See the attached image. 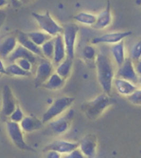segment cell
<instances>
[{
  "instance_id": "obj_40",
  "label": "cell",
  "mask_w": 141,
  "mask_h": 158,
  "mask_svg": "<svg viewBox=\"0 0 141 158\" xmlns=\"http://www.w3.org/2000/svg\"><path fill=\"white\" fill-rule=\"evenodd\" d=\"M19 1L22 3H29V2H31L32 1H33V0H19Z\"/></svg>"
},
{
  "instance_id": "obj_1",
  "label": "cell",
  "mask_w": 141,
  "mask_h": 158,
  "mask_svg": "<svg viewBox=\"0 0 141 158\" xmlns=\"http://www.w3.org/2000/svg\"><path fill=\"white\" fill-rule=\"evenodd\" d=\"M98 81L103 92L110 95L116 74L112 61L103 53L97 54L95 60Z\"/></svg>"
},
{
  "instance_id": "obj_6",
  "label": "cell",
  "mask_w": 141,
  "mask_h": 158,
  "mask_svg": "<svg viewBox=\"0 0 141 158\" xmlns=\"http://www.w3.org/2000/svg\"><path fill=\"white\" fill-rule=\"evenodd\" d=\"M79 31V26L74 23H68L63 27L62 35L66 48L67 57L74 59L75 54V47Z\"/></svg>"
},
{
  "instance_id": "obj_15",
  "label": "cell",
  "mask_w": 141,
  "mask_h": 158,
  "mask_svg": "<svg viewBox=\"0 0 141 158\" xmlns=\"http://www.w3.org/2000/svg\"><path fill=\"white\" fill-rule=\"evenodd\" d=\"M96 16V22L92 27L93 28L96 30H103L108 28L111 24L112 15L109 1H107L106 8Z\"/></svg>"
},
{
  "instance_id": "obj_28",
  "label": "cell",
  "mask_w": 141,
  "mask_h": 158,
  "mask_svg": "<svg viewBox=\"0 0 141 158\" xmlns=\"http://www.w3.org/2000/svg\"><path fill=\"white\" fill-rule=\"evenodd\" d=\"M83 56L88 61H94L96 59L97 54L96 50L93 45H87L83 50Z\"/></svg>"
},
{
  "instance_id": "obj_27",
  "label": "cell",
  "mask_w": 141,
  "mask_h": 158,
  "mask_svg": "<svg viewBox=\"0 0 141 158\" xmlns=\"http://www.w3.org/2000/svg\"><path fill=\"white\" fill-rule=\"evenodd\" d=\"M7 75L13 77H29L31 72H26L18 66L16 63H10L6 66Z\"/></svg>"
},
{
  "instance_id": "obj_36",
  "label": "cell",
  "mask_w": 141,
  "mask_h": 158,
  "mask_svg": "<svg viewBox=\"0 0 141 158\" xmlns=\"http://www.w3.org/2000/svg\"><path fill=\"white\" fill-rule=\"evenodd\" d=\"M135 68L136 70V72L138 74V76H141V59L139 60L135 61Z\"/></svg>"
},
{
  "instance_id": "obj_29",
  "label": "cell",
  "mask_w": 141,
  "mask_h": 158,
  "mask_svg": "<svg viewBox=\"0 0 141 158\" xmlns=\"http://www.w3.org/2000/svg\"><path fill=\"white\" fill-rule=\"evenodd\" d=\"M25 115L22 109L20 106L18 104L17 105L15 109L12 113V114H11L10 117H9V120L12 121L13 122L20 123L22 121Z\"/></svg>"
},
{
  "instance_id": "obj_31",
  "label": "cell",
  "mask_w": 141,
  "mask_h": 158,
  "mask_svg": "<svg viewBox=\"0 0 141 158\" xmlns=\"http://www.w3.org/2000/svg\"><path fill=\"white\" fill-rule=\"evenodd\" d=\"M131 59L133 61H137L141 59V40L135 42L131 49Z\"/></svg>"
},
{
  "instance_id": "obj_7",
  "label": "cell",
  "mask_w": 141,
  "mask_h": 158,
  "mask_svg": "<svg viewBox=\"0 0 141 158\" xmlns=\"http://www.w3.org/2000/svg\"><path fill=\"white\" fill-rule=\"evenodd\" d=\"M75 115L73 109H70L61 116L57 117L49 123V127L53 133L61 135L67 132L70 128Z\"/></svg>"
},
{
  "instance_id": "obj_13",
  "label": "cell",
  "mask_w": 141,
  "mask_h": 158,
  "mask_svg": "<svg viewBox=\"0 0 141 158\" xmlns=\"http://www.w3.org/2000/svg\"><path fill=\"white\" fill-rule=\"evenodd\" d=\"M116 75V77L128 80L137 85L139 76L135 68L134 61L131 58L126 59L124 63L118 68Z\"/></svg>"
},
{
  "instance_id": "obj_16",
  "label": "cell",
  "mask_w": 141,
  "mask_h": 158,
  "mask_svg": "<svg viewBox=\"0 0 141 158\" xmlns=\"http://www.w3.org/2000/svg\"><path fill=\"white\" fill-rule=\"evenodd\" d=\"M113 86L119 95L126 98L138 88L137 85L119 77H116L114 79Z\"/></svg>"
},
{
  "instance_id": "obj_14",
  "label": "cell",
  "mask_w": 141,
  "mask_h": 158,
  "mask_svg": "<svg viewBox=\"0 0 141 158\" xmlns=\"http://www.w3.org/2000/svg\"><path fill=\"white\" fill-rule=\"evenodd\" d=\"M67 57V54L63 35H58L54 37V51L52 62L56 67Z\"/></svg>"
},
{
  "instance_id": "obj_38",
  "label": "cell",
  "mask_w": 141,
  "mask_h": 158,
  "mask_svg": "<svg viewBox=\"0 0 141 158\" xmlns=\"http://www.w3.org/2000/svg\"><path fill=\"white\" fill-rule=\"evenodd\" d=\"M8 1H10L12 4L14 5V6H18L22 3L19 0H8Z\"/></svg>"
},
{
  "instance_id": "obj_11",
  "label": "cell",
  "mask_w": 141,
  "mask_h": 158,
  "mask_svg": "<svg viewBox=\"0 0 141 158\" xmlns=\"http://www.w3.org/2000/svg\"><path fill=\"white\" fill-rule=\"evenodd\" d=\"M131 35L132 32L131 31L110 32L93 38L91 41V44L93 45L98 44H109L113 45L124 41L125 38L128 37Z\"/></svg>"
},
{
  "instance_id": "obj_5",
  "label": "cell",
  "mask_w": 141,
  "mask_h": 158,
  "mask_svg": "<svg viewBox=\"0 0 141 158\" xmlns=\"http://www.w3.org/2000/svg\"><path fill=\"white\" fill-rule=\"evenodd\" d=\"M6 130L11 141L21 150L33 151V149L26 143L24 132L19 123L9 120L6 122Z\"/></svg>"
},
{
  "instance_id": "obj_25",
  "label": "cell",
  "mask_w": 141,
  "mask_h": 158,
  "mask_svg": "<svg viewBox=\"0 0 141 158\" xmlns=\"http://www.w3.org/2000/svg\"><path fill=\"white\" fill-rule=\"evenodd\" d=\"M27 34L32 41L40 47H41L47 41L53 38L51 35L42 31H32L28 32Z\"/></svg>"
},
{
  "instance_id": "obj_24",
  "label": "cell",
  "mask_w": 141,
  "mask_h": 158,
  "mask_svg": "<svg viewBox=\"0 0 141 158\" xmlns=\"http://www.w3.org/2000/svg\"><path fill=\"white\" fill-rule=\"evenodd\" d=\"M97 16L92 13L88 12H80L74 16L76 22L83 25L93 27L96 22Z\"/></svg>"
},
{
  "instance_id": "obj_39",
  "label": "cell",
  "mask_w": 141,
  "mask_h": 158,
  "mask_svg": "<svg viewBox=\"0 0 141 158\" xmlns=\"http://www.w3.org/2000/svg\"><path fill=\"white\" fill-rule=\"evenodd\" d=\"M137 85H138V87H139V88L141 89V76H139V77H138Z\"/></svg>"
},
{
  "instance_id": "obj_33",
  "label": "cell",
  "mask_w": 141,
  "mask_h": 158,
  "mask_svg": "<svg viewBox=\"0 0 141 158\" xmlns=\"http://www.w3.org/2000/svg\"><path fill=\"white\" fill-rule=\"evenodd\" d=\"M64 157L67 158H85L83 154L81 152L80 149L78 148L75 149L72 152L68 153L67 155H64Z\"/></svg>"
},
{
  "instance_id": "obj_22",
  "label": "cell",
  "mask_w": 141,
  "mask_h": 158,
  "mask_svg": "<svg viewBox=\"0 0 141 158\" xmlns=\"http://www.w3.org/2000/svg\"><path fill=\"white\" fill-rule=\"evenodd\" d=\"M66 81V80L63 79L55 72L42 87L50 91H57L63 88Z\"/></svg>"
},
{
  "instance_id": "obj_3",
  "label": "cell",
  "mask_w": 141,
  "mask_h": 158,
  "mask_svg": "<svg viewBox=\"0 0 141 158\" xmlns=\"http://www.w3.org/2000/svg\"><path fill=\"white\" fill-rule=\"evenodd\" d=\"M75 100V98L70 96H62L56 98L42 115L41 119L43 123H49L51 120L61 116L70 109Z\"/></svg>"
},
{
  "instance_id": "obj_30",
  "label": "cell",
  "mask_w": 141,
  "mask_h": 158,
  "mask_svg": "<svg viewBox=\"0 0 141 158\" xmlns=\"http://www.w3.org/2000/svg\"><path fill=\"white\" fill-rule=\"evenodd\" d=\"M129 102L135 106H141V89L138 87L131 95L126 97Z\"/></svg>"
},
{
  "instance_id": "obj_21",
  "label": "cell",
  "mask_w": 141,
  "mask_h": 158,
  "mask_svg": "<svg viewBox=\"0 0 141 158\" xmlns=\"http://www.w3.org/2000/svg\"><path fill=\"white\" fill-rule=\"evenodd\" d=\"M111 52L112 59L118 68H119L124 63L126 59L124 41H122L118 44H113L111 48Z\"/></svg>"
},
{
  "instance_id": "obj_4",
  "label": "cell",
  "mask_w": 141,
  "mask_h": 158,
  "mask_svg": "<svg viewBox=\"0 0 141 158\" xmlns=\"http://www.w3.org/2000/svg\"><path fill=\"white\" fill-rule=\"evenodd\" d=\"M32 15L42 31L46 33L53 37L59 35H62L63 27L55 20L48 11L44 13L33 12L32 13Z\"/></svg>"
},
{
  "instance_id": "obj_32",
  "label": "cell",
  "mask_w": 141,
  "mask_h": 158,
  "mask_svg": "<svg viewBox=\"0 0 141 158\" xmlns=\"http://www.w3.org/2000/svg\"><path fill=\"white\" fill-rule=\"evenodd\" d=\"M18 66H19L22 69L26 72H32V67L33 64L30 60L25 59L21 58L16 60L15 62Z\"/></svg>"
},
{
  "instance_id": "obj_37",
  "label": "cell",
  "mask_w": 141,
  "mask_h": 158,
  "mask_svg": "<svg viewBox=\"0 0 141 158\" xmlns=\"http://www.w3.org/2000/svg\"><path fill=\"white\" fill-rule=\"evenodd\" d=\"M9 1L8 0H0V5L1 7H5L8 5Z\"/></svg>"
},
{
  "instance_id": "obj_20",
  "label": "cell",
  "mask_w": 141,
  "mask_h": 158,
  "mask_svg": "<svg viewBox=\"0 0 141 158\" xmlns=\"http://www.w3.org/2000/svg\"><path fill=\"white\" fill-rule=\"evenodd\" d=\"M18 44L16 36H8L2 41L0 46L1 59H6L16 48Z\"/></svg>"
},
{
  "instance_id": "obj_26",
  "label": "cell",
  "mask_w": 141,
  "mask_h": 158,
  "mask_svg": "<svg viewBox=\"0 0 141 158\" xmlns=\"http://www.w3.org/2000/svg\"><path fill=\"white\" fill-rule=\"evenodd\" d=\"M41 48L44 59L52 61L54 51V37L46 42L42 45Z\"/></svg>"
},
{
  "instance_id": "obj_18",
  "label": "cell",
  "mask_w": 141,
  "mask_h": 158,
  "mask_svg": "<svg viewBox=\"0 0 141 158\" xmlns=\"http://www.w3.org/2000/svg\"><path fill=\"white\" fill-rule=\"evenodd\" d=\"M19 124L23 132L27 133L41 130L44 124L42 119L31 115L25 116Z\"/></svg>"
},
{
  "instance_id": "obj_19",
  "label": "cell",
  "mask_w": 141,
  "mask_h": 158,
  "mask_svg": "<svg viewBox=\"0 0 141 158\" xmlns=\"http://www.w3.org/2000/svg\"><path fill=\"white\" fill-rule=\"evenodd\" d=\"M16 38L19 44H21L23 47L32 52V53L37 55L38 57L42 59L44 58L42 52L41 47L37 46L32 41L27 33L23 32H18L17 33Z\"/></svg>"
},
{
  "instance_id": "obj_12",
  "label": "cell",
  "mask_w": 141,
  "mask_h": 158,
  "mask_svg": "<svg viewBox=\"0 0 141 158\" xmlns=\"http://www.w3.org/2000/svg\"><path fill=\"white\" fill-rule=\"evenodd\" d=\"M79 146V142H72L64 139H57L50 142L43 149V152L54 150L59 152L62 156L67 155Z\"/></svg>"
},
{
  "instance_id": "obj_8",
  "label": "cell",
  "mask_w": 141,
  "mask_h": 158,
  "mask_svg": "<svg viewBox=\"0 0 141 158\" xmlns=\"http://www.w3.org/2000/svg\"><path fill=\"white\" fill-rule=\"evenodd\" d=\"M55 67L51 61L42 59L37 65L35 72V83L36 87L42 86L54 73Z\"/></svg>"
},
{
  "instance_id": "obj_10",
  "label": "cell",
  "mask_w": 141,
  "mask_h": 158,
  "mask_svg": "<svg viewBox=\"0 0 141 158\" xmlns=\"http://www.w3.org/2000/svg\"><path fill=\"white\" fill-rule=\"evenodd\" d=\"M98 147V138L95 134L89 133L83 136L79 142V148L85 158L96 156Z\"/></svg>"
},
{
  "instance_id": "obj_9",
  "label": "cell",
  "mask_w": 141,
  "mask_h": 158,
  "mask_svg": "<svg viewBox=\"0 0 141 158\" xmlns=\"http://www.w3.org/2000/svg\"><path fill=\"white\" fill-rule=\"evenodd\" d=\"M18 105L12 89L9 85H3L2 90V114L4 117H10Z\"/></svg>"
},
{
  "instance_id": "obj_17",
  "label": "cell",
  "mask_w": 141,
  "mask_h": 158,
  "mask_svg": "<svg viewBox=\"0 0 141 158\" xmlns=\"http://www.w3.org/2000/svg\"><path fill=\"white\" fill-rule=\"evenodd\" d=\"M37 55L32 53L21 44H18L16 48L7 58L6 60L10 63H13L19 59L25 58L30 60L34 64L37 62Z\"/></svg>"
},
{
  "instance_id": "obj_2",
  "label": "cell",
  "mask_w": 141,
  "mask_h": 158,
  "mask_svg": "<svg viewBox=\"0 0 141 158\" xmlns=\"http://www.w3.org/2000/svg\"><path fill=\"white\" fill-rule=\"evenodd\" d=\"M113 103V98H111L110 95L104 92L92 100L85 102L81 105V109L88 118L90 120H96Z\"/></svg>"
},
{
  "instance_id": "obj_23",
  "label": "cell",
  "mask_w": 141,
  "mask_h": 158,
  "mask_svg": "<svg viewBox=\"0 0 141 158\" xmlns=\"http://www.w3.org/2000/svg\"><path fill=\"white\" fill-rule=\"evenodd\" d=\"M73 60L67 57L62 63L55 67V72L65 80L70 77L73 68Z\"/></svg>"
},
{
  "instance_id": "obj_34",
  "label": "cell",
  "mask_w": 141,
  "mask_h": 158,
  "mask_svg": "<svg viewBox=\"0 0 141 158\" xmlns=\"http://www.w3.org/2000/svg\"><path fill=\"white\" fill-rule=\"evenodd\" d=\"M45 153V157L47 158H60L62 156L61 154L54 150H49Z\"/></svg>"
},
{
  "instance_id": "obj_35",
  "label": "cell",
  "mask_w": 141,
  "mask_h": 158,
  "mask_svg": "<svg viewBox=\"0 0 141 158\" xmlns=\"http://www.w3.org/2000/svg\"><path fill=\"white\" fill-rule=\"evenodd\" d=\"M0 73L1 74L7 75L6 66H5L4 61H3L2 59H1L0 61Z\"/></svg>"
}]
</instances>
